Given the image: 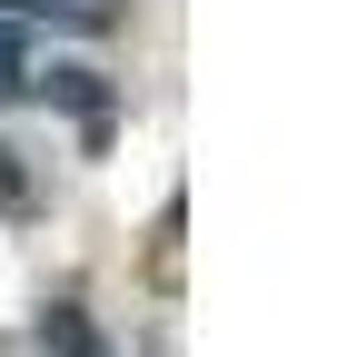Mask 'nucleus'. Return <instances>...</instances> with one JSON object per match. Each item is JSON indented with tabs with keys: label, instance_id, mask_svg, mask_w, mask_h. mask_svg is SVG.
<instances>
[{
	"label": "nucleus",
	"instance_id": "obj_1",
	"mask_svg": "<svg viewBox=\"0 0 357 357\" xmlns=\"http://www.w3.org/2000/svg\"><path fill=\"white\" fill-rule=\"evenodd\" d=\"M10 10L60 20V30H109V20H119V0H10Z\"/></svg>",
	"mask_w": 357,
	"mask_h": 357
},
{
	"label": "nucleus",
	"instance_id": "obj_2",
	"mask_svg": "<svg viewBox=\"0 0 357 357\" xmlns=\"http://www.w3.org/2000/svg\"><path fill=\"white\" fill-rule=\"evenodd\" d=\"M40 347H50V357H109L100 337H89V318H79V307H50V318H40Z\"/></svg>",
	"mask_w": 357,
	"mask_h": 357
},
{
	"label": "nucleus",
	"instance_id": "obj_3",
	"mask_svg": "<svg viewBox=\"0 0 357 357\" xmlns=\"http://www.w3.org/2000/svg\"><path fill=\"white\" fill-rule=\"evenodd\" d=\"M40 70H30V50H20V30L10 20H0V100H20V89H30Z\"/></svg>",
	"mask_w": 357,
	"mask_h": 357
},
{
	"label": "nucleus",
	"instance_id": "obj_4",
	"mask_svg": "<svg viewBox=\"0 0 357 357\" xmlns=\"http://www.w3.org/2000/svg\"><path fill=\"white\" fill-rule=\"evenodd\" d=\"M30 189H20V169H10V149H0V208H20Z\"/></svg>",
	"mask_w": 357,
	"mask_h": 357
}]
</instances>
